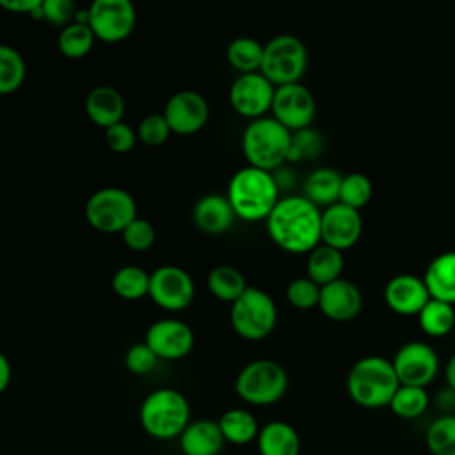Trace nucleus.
Wrapping results in <instances>:
<instances>
[{"mask_svg":"<svg viewBox=\"0 0 455 455\" xmlns=\"http://www.w3.org/2000/svg\"><path fill=\"white\" fill-rule=\"evenodd\" d=\"M322 210L304 196H284L267 217V233L283 251L307 254L322 243Z\"/></svg>","mask_w":455,"mask_h":455,"instance_id":"obj_1","label":"nucleus"},{"mask_svg":"<svg viewBox=\"0 0 455 455\" xmlns=\"http://www.w3.org/2000/svg\"><path fill=\"white\" fill-rule=\"evenodd\" d=\"M279 185L274 172L245 165L231 176L226 197L236 215L245 222L267 220L279 197Z\"/></svg>","mask_w":455,"mask_h":455,"instance_id":"obj_2","label":"nucleus"},{"mask_svg":"<svg viewBox=\"0 0 455 455\" xmlns=\"http://www.w3.org/2000/svg\"><path fill=\"white\" fill-rule=\"evenodd\" d=\"M398 386L391 359L375 354L357 359L347 375L350 400L364 409L387 407Z\"/></svg>","mask_w":455,"mask_h":455,"instance_id":"obj_3","label":"nucleus"},{"mask_svg":"<svg viewBox=\"0 0 455 455\" xmlns=\"http://www.w3.org/2000/svg\"><path fill=\"white\" fill-rule=\"evenodd\" d=\"M139 421L142 430L158 441L178 439L190 419L187 396L174 387H158L140 403Z\"/></svg>","mask_w":455,"mask_h":455,"instance_id":"obj_4","label":"nucleus"},{"mask_svg":"<svg viewBox=\"0 0 455 455\" xmlns=\"http://www.w3.org/2000/svg\"><path fill=\"white\" fill-rule=\"evenodd\" d=\"M240 146L247 165L274 172L288 158L291 132L272 116H265L247 123Z\"/></svg>","mask_w":455,"mask_h":455,"instance_id":"obj_5","label":"nucleus"},{"mask_svg":"<svg viewBox=\"0 0 455 455\" xmlns=\"http://www.w3.org/2000/svg\"><path fill=\"white\" fill-rule=\"evenodd\" d=\"M286 391L288 373L272 359H254L247 363L235 379V393L249 405H272L279 402Z\"/></svg>","mask_w":455,"mask_h":455,"instance_id":"obj_6","label":"nucleus"},{"mask_svg":"<svg viewBox=\"0 0 455 455\" xmlns=\"http://www.w3.org/2000/svg\"><path fill=\"white\" fill-rule=\"evenodd\" d=\"M229 323L247 341L265 339L277 325L275 300L265 290L247 286L229 307Z\"/></svg>","mask_w":455,"mask_h":455,"instance_id":"obj_7","label":"nucleus"},{"mask_svg":"<svg viewBox=\"0 0 455 455\" xmlns=\"http://www.w3.org/2000/svg\"><path fill=\"white\" fill-rule=\"evenodd\" d=\"M307 69V48L297 36L279 34L263 44L259 73L275 87L299 84Z\"/></svg>","mask_w":455,"mask_h":455,"instance_id":"obj_8","label":"nucleus"},{"mask_svg":"<svg viewBox=\"0 0 455 455\" xmlns=\"http://www.w3.org/2000/svg\"><path fill=\"white\" fill-rule=\"evenodd\" d=\"M89 226L105 235L123 233L135 219L137 203L133 196L121 187H103L92 192L84 208Z\"/></svg>","mask_w":455,"mask_h":455,"instance_id":"obj_9","label":"nucleus"},{"mask_svg":"<svg viewBox=\"0 0 455 455\" xmlns=\"http://www.w3.org/2000/svg\"><path fill=\"white\" fill-rule=\"evenodd\" d=\"M87 9L96 41L121 43L135 30L137 11L130 0H94Z\"/></svg>","mask_w":455,"mask_h":455,"instance_id":"obj_10","label":"nucleus"},{"mask_svg":"<svg viewBox=\"0 0 455 455\" xmlns=\"http://www.w3.org/2000/svg\"><path fill=\"white\" fill-rule=\"evenodd\" d=\"M148 297L165 311H183L196 297L192 275L178 265H162L149 274Z\"/></svg>","mask_w":455,"mask_h":455,"instance_id":"obj_11","label":"nucleus"},{"mask_svg":"<svg viewBox=\"0 0 455 455\" xmlns=\"http://www.w3.org/2000/svg\"><path fill=\"white\" fill-rule=\"evenodd\" d=\"M391 364L402 386L427 387L439 373V355L425 341H407L393 355Z\"/></svg>","mask_w":455,"mask_h":455,"instance_id":"obj_12","label":"nucleus"},{"mask_svg":"<svg viewBox=\"0 0 455 455\" xmlns=\"http://www.w3.org/2000/svg\"><path fill=\"white\" fill-rule=\"evenodd\" d=\"M274 92L275 85L270 80H267L259 71H256L238 75L231 82L228 100L231 108L238 116L254 121L265 117L267 112H270Z\"/></svg>","mask_w":455,"mask_h":455,"instance_id":"obj_13","label":"nucleus"},{"mask_svg":"<svg viewBox=\"0 0 455 455\" xmlns=\"http://www.w3.org/2000/svg\"><path fill=\"white\" fill-rule=\"evenodd\" d=\"M270 112L275 121L293 133L311 126L316 116V101L313 92L300 82L279 85L275 87Z\"/></svg>","mask_w":455,"mask_h":455,"instance_id":"obj_14","label":"nucleus"},{"mask_svg":"<svg viewBox=\"0 0 455 455\" xmlns=\"http://www.w3.org/2000/svg\"><path fill=\"white\" fill-rule=\"evenodd\" d=\"M144 343L155 352L158 359L178 361L192 352L196 336L192 327L183 320L160 318L148 327Z\"/></svg>","mask_w":455,"mask_h":455,"instance_id":"obj_15","label":"nucleus"},{"mask_svg":"<svg viewBox=\"0 0 455 455\" xmlns=\"http://www.w3.org/2000/svg\"><path fill=\"white\" fill-rule=\"evenodd\" d=\"M162 114L172 133L194 135L206 126L210 119V105L201 92L183 89L167 100Z\"/></svg>","mask_w":455,"mask_h":455,"instance_id":"obj_16","label":"nucleus"},{"mask_svg":"<svg viewBox=\"0 0 455 455\" xmlns=\"http://www.w3.org/2000/svg\"><path fill=\"white\" fill-rule=\"evenodd\" d=\"M361 233H363V217L359 210H354L341 203H336L322 210V222H320L322 243L343 252L359 242Z\"/></svg>","mask_w":455,"mask_h":455,"instance_id":"obj_17","label":"nucleus"},{"mask_svg":"<svg viewBox=\"0 0 455 455\" xmlns=\"http://www.w3.org/2000/svg\"><path fill=\"white\" fill-rule=\"evenodd\" d=\"M430 300L423 277L412 274H396L384 286L386 306L400 316H418Z\"/></svg>","mask_w":455,"mask_h":455,"instance_id":"obj_18","label":"nucleus"},{"mask_svg":"<svg viewBox=\"0 0 455 455\" xmlns=\"http://www.w3.org/2000/svg\"><path fill=\"white\" fill-rule=\"evenodd\" d=\"M318 309L332 322H348L363 309V293L355 283L339 277L320 288Z\"/></svg>","mask_w":455,"mask_h":455,"instance_id":"obj_19","label":"nucleus"},{"mask_svg":"<svg viewBox=\"0 0 455 455\" xmlns=\"http://www.w3.org/2000/svg\"><path fill=\"white\" fill-rule=\"evenodd\" d=\"M236 215L226 194H206L199 197L192 210L196 228L206 235H222L231 229Z\"/></svg>","mask_w":455,"mask_h":455,"instance_id":"obj_20","label":"nucleus"},{"mask_svg":"<svg viewBox=\"0 0 455 455\" xmlns=\"http://www.w3.org/2000/svg\"><path fill=\"white\" fill-rule=\"evenodd\" d=\"M178 441L183 455H219L226 444L219 421L206 418L190 421Z\"/></svg>","mask_w":455,"mask_h":455,"instance_id":"obj_21","label":"nucleus"},{"mask_svg":"<svg viewBox=\"0 0 455 455\" xmlns=\"http://www.w3.org/2000/svg\"><path fill=\"white\" fill-rule=\"evenodd\" d=\"M85 114L87 117L101 128H108L123 121L126 103L121 91L112 85H96L85 96Z\"/></svg>","mask_w":455,"mask_h":455,"instance_id":"obj_22","label":"nucleus"},{"mask_svg":"<svg viewBox=\"0 0 455 455\" xmlns=\"http://www.w3.org/2000/svg\"><path fill=\"white\" fill-rule=\"evenodd\" d=\"M423 283L430 299L455 306V251H444L430 259Z\"/></svg>","mask_w":455,"mask_h":455,"instance_id":"obj_23","label":"nucleus"},{"mask_svg":"<svg viewBox=\"0 0 455 455\" xmlns=\"http://www.w3.org/2000/svg\"><path fill=\"white\" fill-rule=\"evenodd\" d=\"M256 446L259 455H299L300 437L290 423L275 419L259 428Z\"/></svg>","mask_w":455,"mask_h":455,"instance_id":"obj_24","label":"nucleus"},{"mask_svg":"<svg viewBox=\"0 0 455 455\" xmlns=\"http://www.w3.org/2000/svg\"><path fill=\"white\" fill-rule=\"evenodd\" d=\"M345 267L343 252L325 243L316 245L306 258V277L318 286H325L341 277Z\"/></svg>","mask_w":455,"mask_h":455,"instance_id":"obj_25","label":"nucleus"},{"mask_svg":"<svg viewBox=\"0 0 455 455\" xmlns=\"http://www.w3.org/2000/svg\"><path fill=\"white\" fill-rule=\"evenodd\" d=\"M343 176L332 167H318L311 171L304 181V197L318 208H329L339 201Z\"/></svg>","mask_w":455,"mask_h":455,"instance_id":"obj_26","label":"nucleus"},{"mask_svg":"<svg viewBox=\"0 0 455 455\" xmlns=\"http://www.w3.org/2000/svg\"><path fill=\"white\" fill-rule=\"evenodd\" d=\"M217 421L224 435V441L231 444H238V446L249 444L256 441L259 434V425L254 414L242 407L228 409Z\"/></svg>","mask_w":455,"mask_h":455,"instance_id":"obj_27","label":"nucleus"},{"mask_svg":"<svg viewBox=\"0 0 455 455\" xmlns=\"http://www.w3.org/2000/svg\"><path fill=\"white\" fill-rule=\"evenodd\" d=\"M206 284L210 293L220 300V302H228L229 306L245 291V288L249 286L245 283L243 274L231 265H217L208 272L206 277Z\"/></svg>","mask_w":455,"mask_h":455,"instance_id":"obj_28","label":"nucleus"},{"mask_svg":"<svg viewBox=\"0 0 455 455\" xmlns=\"http://www.w3.org/2000/svg\"><path fill=\"white\" fill-rule=\"evenodd\" d=\"M226 59L238 75L256 73L261 68L263 60V44L249 36H240L229 41L226 48Z\"/></svg>","mask_w":455,"mask_h":455,"instance_id":"obj_29","label":"nucleus"},{"mask_svg":"<svg viewBox=\"0 0 455 455\" xmlns=\"http://www.w3.org/2000/svg\"><path fill=\"white\" fill-rule=\"evenodd\" d=\"M419 329L430 338H443L455 331V307L448 302L430 299L418 313Z\"/></svg>","mask_w":455,"mask_h":455,"instance_id":"obj_30","label":"nucleus"},{"mask_svg":"<svg viewBox=\"0 0 455 455\" xmlns=\"http://www.w3.org/2000/svg\"><path fill=\"white\" fill-rule=\"evenodd\" d=\"M94 43H96V37H94L91 27L84 25V23H76V21L62 27L57 36V48H59L60 55H64L66 59H71V60L87 57L89 52L92 50Z\"/></svg>","mask_w":455,"mask_h":455,"instance_id":"obj_31","label":"nucleus"},{"mask_svg":"<svg viewBox=\"0 0 455 455\" xmlns=\"http://www.w3.org/2000/svg\"><path fill=\"white\" fill-rule=\"evenodd\" d=\"M112 290L124 300H140L149 291V274L137 265L119 267L112 275Z\"/></svg>","mask_w":455,"mask_h":455,"instance_id":"obj_32","label":"nucleus"},{"mask_svg":"<svg viewBox=\"0 0 455 455\" xmlns=\"http://www.w3.org/2000/svg\"><path fill=\"white\" fill-rule=\"evenodd\" d=\"M25 78L27 64L23 55L16 48L0 43V96L20 91Z\"/></svg>","mask_w":455,"mask_h":455,"instance_id":"obj_33","label":"nucleus"},{"mask_svg":"<svg viewBox=\"0 0 455 455\" xmlns=\"http://www.w3.org/2000/svg\"><path fill=\"white\" fill-rule=\"evenodd\" d=\"M428 405H430V396L427 393V387L400 384L387 407L395 416L402 419H416L428 409Z\"/></svg>","mask_w":455,"mask_h":455,"instance_id":"obj_34","label":"nucleus"},{"mask_svg":"<svg viewBox=\"0 0 455 455\" xmlns=\"http://www.w3.org/2000/svg\"><path fill=\"white\" fill-rule=\"evenodd\" d=\"M425 444L430 455H455V414H441L425 434Z\"/></svg>","mask_w":455,"mask_h":455,"instance_id":"obj_35","label":"nucleus"},{"mask_svg":"<svg viewBox=\"0 0 455 455\" xmlns=\"http://www.w3.org/2000/svg\"><path fill=\"white\" fill-rule=\"evenodd\" d=\"M371 194H373L371 180L364 172H350V174H345L341 180L338 203L350 206L354 210H361L370 203Z\"/></svg>","mask_w":455,"mask_h":455,"instance_id":"obj_36","label":"nucleus"},{"mask_svg":"<svg viewBox=\"0 0 455 455\" xmlns=\"http://www.w3.org/2000/svg\"><path fill=\"white\" fill-rule=\"evenodd\" d=\"M323 151V137L315 128H304L291 133V146L288 151L286 162H302L315 160Z\"/></svg>","mask_w":455,"mask_h":455,"instance_id":"obj_37","label":"nucleus"},{"mask_svg":"<svg viewBox=\"0 0 455 455\" xmlns=\"http://www.w3.org/2000/svg\"><path fill=\"white\" fill-rule=\"evenodd\" d=\"M320 288L316 283H313L309 277H295L286 286V300L295 309H313L318 307L320 300Z\"/></svg>","mask_w":455,"mask_h":455,"instance_id":"obj_38","label":"nucleus"},{"mask_svg":"<svg viewBox=\"0 0 455 455\" xmlns=\"http://www.w3.org/2000/svg\"><path fill=\"white\" fill-rule=\"evenodd\" d=\"M124 245L135 252H144L155 245L156 233L149 220L135 217L121 233Z\"/></svg>","mask_w":455,"mask_h":455,"instance_id":"obj_39","label":"nucleus"},{"mask_svg":"<svg viewBox=\"0 0 455 455\" xmlns=\"http://www.w3.org/2000/svg\"><path fill=\"white\" fill-rule=\"evenodd\" d=\"M171 128L164 117V114H148L140 119L137 126V139L149 148H158L167 142L171 137Z\"/></svg>","mask_w":455,"mask_h":455,"instance_id":"obj_40","label":"nucleus"},{"mask_svg":"<svg viewBox=\"0 0 455 455\" xmlns=\"http://www.w3.org/2000/svg\"><path fill=\"white\" fill-rule=\"evenodd\" d=\"M158 361L160 359L144 341L132 345L124 354V366L133 375H146L153 371Z\"/></svg>","mask_w":455,"mask_h":455,"instance_id":"obj_41","label":"nucleus"},{"mask_svg":"<svg viewBox=\"0 0 455 455\" xmlns=\"http://www.w3.org/2000/svg\"><path fill=\"white\" fill-rule=\"evenodd\" d=\"M137 130H133L128 123L121 121L105 130V142L108 149L114 153H128L133 149L137 142Z\"/></svg>","mask_w":455,"mask_h":455,"instance_id":"obj_42","label":"nucleus"},{"mask_svg":"<svg viewBox=\"0 0 455 455\" xmlns=\"http://www.w3.org/2000/svg\"><path fill=\"white\" fill-rule=\"evenodd\" d=\"M76 11L78 9L71 0H43V20L57 27L73 23Z\"/></svg>","mask_w":455,"mask_h":455,"instance_id":"obj_43","label":"nucleus"},{"mask_svg":"<svg viewBox=\"0 0 455 455\" xmlns=\"http://www.w3.org/2000/svg\"><path fill=\"white\" fill-rule=\"evenodd\" d=\"M0 9L43 20V0H0Z\"/></svg>","mask_w":455,"mask_h":455,"instance_id":"obj_44","label":"nucleus"},{"mask_svg":"<svg viewBox=\"0 0 455 455\" xmlns=\"http://www.w3.org/2000/svg\"><path fill=\"white\" fill-rule=\"evenodd\" d=\"M11 379H12L11 363H9L7 355L4 352H0V395L9 387Z\"/></svg>","mask_w":455,"mask_h":455,"instance_id":"obj_45","label":"nucleus"},{"mask_svg":"<svg viewBox=\"0 0 455 455\" xmlns=\"http://www.w3.org/2000/svg\"><path fill=\"white\" fill-rule=\"evenodd\" d=\"M444 379H446V384L451 391H455V352L450 355V359L446 361V366H444Z\"/></svg>","mask_w":455,"mask_h":455,"instance_id":"obj_46","label":"nucleus"},{"mask_svg":"<svg viewBox=\"0 0 455 455\" xmlns=\"http://www.w3.org/2000/svg\"><path fill=\"white\" fill-rule=\"evenodd\" d=\"M453 43H455V32H453Z\"/></svg>","mask_w":455,"mask_h":455,"instance_id":"obj_47","label":"nucleus"},{"mask_svg":"<svg viewBox=\"0 0 455 455\" xmlns=\"http://www.w3.org/2000/svg\"><path fill=\"white\" fill-rule=\"evenodd\" d=\"M453 332H455V331H453Z\"/></svg>","mask_w":455,"mask_h":455,"instance_id":"obj_48","label":"nucleus"}]
</instances>
